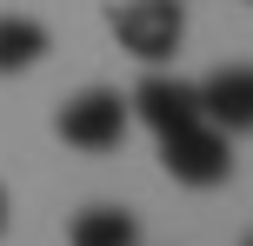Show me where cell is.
Returning <instances> with one entry per match:
<instances>
[{
  "label": "cell",
  "mask_w": 253,
  "mask_h": 246,
  "mask_svg": "<svg viewBox=\"0 0 253 246\" xmlns=\"http://www.w3.org/2000/svg\"><path fill=\"white\" fill-rule=\"evenodd\" d=\"M126 120H133V106L114 87H87V93H74L60 106V140L80 146V153H114L126 140Z\"/></svg>",
  "instance_id": "3957f363"
},
{
  "label": "cell",
  "mask_w": 253,
  "mask_h": 246,
  "mask_svg": "<svg viewBox=\"0 0 253 246\" xmlns=\"http://www.w3.org/2000/svg\"><path fill=\"white\" fill-rule=\"evenodd\" d=\"M160 167L180 186H220L233 173V146H227V133L213 120H187V127L160 133Z\"/></svg>",
  "instance_id": "7a4b0ae2"
},
{
  "label": "cell",
  "mask_w": 253,
  "mask_h": 246,
  "mask_svg": "<svg viewBox=\"0 0 253 246\" xmlns=\"http://www.w3.org/2000/svg\"><path fill=\"white\" fill-rule=\"evenodd\" d=\"M200 113L220 133H253V67H220L200 80Z\"/></svg>",
  "instance_id": "5b68a950"
},
{
  "label": "cell",
  "mask_w": 253,
  "mask_h": 246,
  "mask_svg": "<svg viewBox=\"0 0 253 246\" xmlns=\"http://www.w3.org/2000/svg\"><path fill=\"white\" fill-rule=\"evenodd\" d=\"M0 233H7V193H0Z\"/></svg>",
  "instance_id": "ba28073f"
},
{
  "label": "cell",
  "mask_w": 253,
  "mask_h": 246,
  "mask_svg": "<svg viewBox=\"0 0 253 246\" xmlns=\"http://www.w3.org/2000/svg\"><path fill=\"white\" fill-rule=\"evenodd\" d=\"M247 246H253V240H247Z\"/></svg>",
  "instance_id": "9c48e42d"
},
{
  "label": "cell",
  "mask_w": 253,
  "mask_h": 246,
  "mask_svg": "<svg viewBox=\"0 0 253 246\" xmlns=\"http://www.w3.org/2000/svg\"><path fill=\"white\" fill-rule=\"evenodd\" d=\"M47 53V27L27 13H0V73H27Z\"/></svg>",
  "instance_id": "52a82bcc"
},
{
  "label": "cell",
  "mask_w": 253,
  "mask_h": 246,
  "mask_svg": "<svg viewBox=\"0 0 253 246\" xmlns=\"http://www.w3.org/2000/svg\"><path fill=\"white\" fill-rule=\"evenodd\" d=\"M107 27H114V40L133 60L160 67L180 53V40H187V13H180V0H126V7L107 13Z\"/></svg>",
  "instance_id": "6da1fadb"
},
{
  "label": "cell",
  "mask_w": 253,
  "mask_h": 246,
  "mask_svg": "<svg viewBox=\"0 0 253 246\" xmlns=\"http://www.w3.org/2000/svg\"><path fill=\"white\" fill-rule=\"evenodd\" d=\"M126 106H133V120H147L153 133H173V127H187V120H207L200 113V87L180 80V73H147L126 93Z\"/></svg>",
  "instance_id": "277c9868"
},
{
  "label": "cell",
  "mask_w": 253,
  "mask_h": 246,
  "mask_svg": "<svg viewBox=\"0 0 253 246\" xmlns=\"http://www.w3.org/2000/svg\"><path fill=\"white\" fill-rule=\"evenodd\" d=\"M74 246H140V220L126 207H87L74 226H67Z\"/></svg>",
  "instance_id": "8992f818"
}]
</instances>
